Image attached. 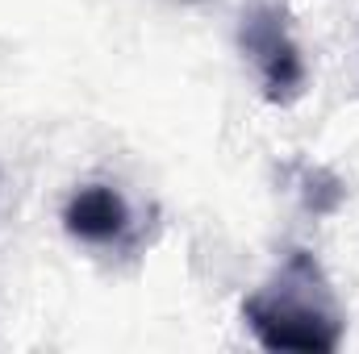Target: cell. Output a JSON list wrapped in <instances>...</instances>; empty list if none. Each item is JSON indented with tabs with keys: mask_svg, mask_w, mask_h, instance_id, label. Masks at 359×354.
Segmentation results:
<instances>
[{
	"mask_svg": "<svg viewBox=\"0 0 359 354\" xmlns=\"http://www.w3.org/2000/svg\"><path fill=\"white\" fill-rule=\"evenodd\" d=\"M243 321L264 351L330 354L343 342L339 296L313 255L288 250L264 288L243 300Z\"/></svg>",
	"mask_w": 359,
	"mask_h": 354,
	"instance_id": "cell-1",
	"label": "cell"
},
{
	"mask_svg": "<svg viewBox=\"0 0 359 354\" xmlns=\"http://www.w3.org/2000/svg\"><path fill=\"white\" fill-rule=\"evenodd\" d=\"M243 50L251 55L255 71H259V84H264V96L271 104H292L301 100L305 92V55L301 46L292 42L288 34V21L280 8H255L247 21H243Z\"/></svg>",
	"mask_w": 359,
	"mask_h": 354,
	"instance_id": "cell-2",
	"label": "cell"
},
{
	"mask_svg": "<svg viewBox=\"0 0 359 354\" xmlns=\"http://www.w3.org/2000/svg\"><path fill=\"white\" fill-rule=\"evenodd\" d=\"M63 229L88 246H117L130 234V204L109 183H84L63 208Z\"/></svg>",
	"mask_w": 359,
	"mask_h": 354,
	"instance_id": "cell-3",
	"label": "cell"
}]
</instances>
